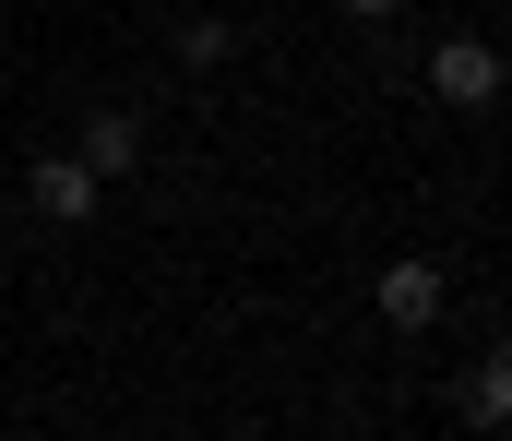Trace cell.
<instances>
[{
	"label": "cell",
	"instance_id": "6da1fadb",
	"mask_svg": "<svg viewBox=\"0 0 512 441\" xmlns=\"http://www.w3.org/2000/svg\"><path fill=\"white\" fill-rule=\"evenodd\" d=\"M501 84H512V60L489 36H441V48H429V96H441V108H501Z\"/></svg>",
	"mask_w": 512,
	"mask_h": 441
},
{
	"label": "cell",
	"instance_id": "7a4b0ae2",
	"mask_svg": "<svg viewBox=\"0 0 512 441\" xmlns=\"http://www.w3.org/2000/svg\"><path fill=\"white\" fill-rule=\"evenodd\" d=\"M96 191H108V179H96L84 155H48V167L24 179V203H36V227H96Z\"/></svg>",
	"mask_w": 512,
	"mask_h": 441
},
{
	"label": "cell",
	"instance_id": "3957f363",
	"mask_svg": "<svg viewBox=\"0 0 512 441\" xmlns=\"http://www.w3.org/2000/svg\"><path fill=\"white\" fill-rule=\"evenodd\" d=\"M382 322L393 334H429V322H441V263H382Z\"/></svg>",
	"mask_w": 512,
	"mask_h": 441
},
{
	"label": "cell",
	"instance_id": "277c9868",
	"mask_svg": "<svg viewBox=\"0 0 512 441\" xmlns=\"http://www.w3.org/2000/svg\"><path fill=\"white\" fill-rule=\"evenodd\" d=\"M84 167H96V179H131V167H143V120H131V108H96V120H84Z\"/></svg>",
	"mask_w": 512,
	"mask_h": 441
},
{
	"label": "cell",
	"instance_id": "5b68a950",
	"mask_svg": "<svg viewBox=\"0 0 512 441\" xmlns=\"http://www.w3.org/2000/svg\"><path fill=\"white\" fill-rule=\"evenodd\" d=\"M453 406H465L477 430H512V346H489V358H477V370L453 382Z\"/></svg>",
	"mask_w": 512,
	"mask_h": 441
},
{
	"label": "cell",
	"instance_id": "8992f818",
	"mask_svg": "<svg viewBox=\"0 0 512 441\" xmlns=\"http://www.w3.org/2000/svg\"><path fill=\"white\" fill-rule=\"evenodd\" d=\"M227 48H239V24H215V12H203V24H179V72H215Z\"/></svg>",
	"mask_w": 512,
	"mask_h": 441
},
{
	"label": "cell",
	"instance_id": "52a82bcc",
	"mask_svg": "<svg viewBox=\"0 0 512 441\" xmlns=\"http://www.w3.org/2000/svg\"><path fill=\"white\" fill-rule=\"evenodd\" d=\"M346 12H358V24H393V12H405V0H346Z\"/></svg>",
	"mask_w": 512,
	"mask_h": 441
}]
</instances>
